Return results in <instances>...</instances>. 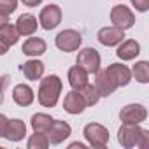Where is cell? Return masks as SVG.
<instances>
[{
  "mask_svg": "<svg viewBox=\"0 0 149 149\" xmlns=\"http://www.w3.org/2000/svg\"><path fill=\"white\" fill-rule=\"evenodd\" d=\"M118 140L123 147L132 149V147H140L146 149L149 144V132L140 128L139 125H125L118 132Z\"/></svg>",
  "mask_w": 149,
  "mask_h": 149,
  "instance_id": "6da1fadb",
  "label": "cell"
},
{
  "mask_svg": "<svg viewBox=\"0 0 149 149\" xmlns=\"http://www.w3.org/2000/svg\"><path fill=\"white\" fill-rule=\"evenodd\" d=\"M61 93V79L58 76H47L40 79L39 88V104L42 107H54Z\"/></svg>",
  "mask_w": 149,
  "mask_h": 149,
  "instance_id": "7a4b0ae2",
  "label": "cell"
},
{
  "mask_svg": "<svg viewBox=\"0 0 149 149\" xmlns=\"http://www.w3.org/2000/svg\"><path fill=\"white\" fill-rule=\"evenodd\" d=\"M84 139L91 147H105L109 142V130L100 123H90L84 126Z\"/></svg>",
  "mask_w": 149,
  "mask_h": 149,
  "instance_id": "3957f363",
  "label": "cell"
},
{
  "mask_svg": "<svg viewBox=\"0 0 149 149\" xmlns=\"http://www.w3.org/2000/svg\"><path fill=\"white\" fill-rule=\"evenodd\" d=\"M77 65L86 70L88 74H97L100 70V54L97 49L93 47H84L83 51H79L77 54Z\"/></svg>",
  "mask_w": 149,
  "mask_h": 149,
  "instance_id": "277c9868",
  "label": "cell"
},
{
  "mask_svg": "<svg viewBox=\"0 0 149 149\" xmlns=\"http://www.w3.org/2000/svg\"><path fill=\"white\" fill-rule=\"evenodd\" d=\"M81 42H83V37L76 30H63V32H60L56 35V40H54L56 47L61 49V51H65V53H70V51L79 49Z\"/></svg>",
  "mask_w": 149,
  "mask_h": 149,
  "instance_id": "5b68a950",
  "label": "cell"
},
{
  "mask_svg": "<svg viewBox=\"0 0 149 149\" xmlns=\"http://www.w3.org/2000/svg\"><path fill=\"white\" fill-rule=\"evenodd\" d=\"M146 118H147V111L140 104H130V105L123 107L119 112V119L125 125H139V123L146 121Z\"/></svg>",
  "mask_w": 149,
  "mask_h": 149,
  "instance_id": "8992f818",
  "label": "cell"
},
{
  "mask_svg": "<svg viewBox=\"0 0 149 149\" xmlns=\"http://www.w3.org/2000/svg\"><path fill=\"white\" fill-rule=\"evenodd\" d=\"M39 21H40V26L44 30H53L60 25L61 21V9L60 6L56 4H49L46 6L42 11H40V16H39Z\"/></svg>",
  "mask_w": 149,
  "mask_h": 149,
  "instance_id": "52a82bcc",
  "label": "cell"
},
{
  "mask_svg": "<svg viewBox=\"0 0 149 149\" xmlns=\"http://www.w3.org/2000/svg\"><path fill=\"white\" fill-rule=\"evenodd\" d=\"M111 21L114 23V26L126 30V28H132L135 25V14L126 6H116L111 11Z\"/></svg>",
  "mask_w": 149,
  "mask_h": 149,
  "instance_id": "ba28073f",
  "label": "cell"
},
{
  "mask_svg": "<svg viewBox=\"0 0 149 149\" xmlns=\"http://www.w3.org/2000/svg\"><path fill=\"white\" fill-rule=\"evenodd\" d=\"M105 74L111 77V81L116 84V88L119 86H126L130 81H132V72L126 65H121V63H112L105 68Z\"/></svg>",
  "mask_w": 149,
  "mask_h": 149,
  "instance_id": "9c48e42d",
  "label": "cell"
},
{
  "mask_svg": "<svg viewBox=\"0 0 149 149\" xmlns=\"http://www.w3.org/2000/svg\"><path fill=\"white\" fill-rule=\"evenodd\" d=\"M70 133H72V128H70V125L68 123H65V121H58V119H53V125L49 126V130H47V140H49V144H61L65 139H68L70 137Z\"/></svg>",
  "mask_w": 149,
  "mask_h": 149,
  "instance_id": "30bf717a",
  "label": "cell"
},
{
  "mask_svg": "<svg viewBox=\"0 0 149 149\" xmlns=\"http://www.w3.org/2000/svg\"><path fill=\"white\" fill-rule=\"evenodd\" d=\"M125 39V30L119 26H105L98 32V40L100 44L111 47V46H118L119 42H123Z\"/></svg>",
  "mask_w": 149,
  "mask_h": 149,
  "instance_id": "8fae6325",
  "label": "cell"
},
{
  "mask_svg": "<svg viewBox=\"0 0 149 149\" xmlns=\"http://www.w3.org/2000/svg\"><path fill=\"white\" fill-rule=\"evenodd\" d=\"M86 104H84V98L81 97V93L77 90H72L70 93L65 95V100H63V109L68 112V114H81L84 111Z\"/></svg>",
  "mask_w": 149,
  "mask_h": 149,
  "instance_id": "7c38bea8",
  "label": "cell"
},
{
  "mask_svg": "<svg viewBox=\"0 0 149 149\" xmlns=\"http://www.w3.org/2000/svg\"><path fill=\"white\" fill-rule=\"evenodd\" d=\"M25 135H26V125L21 119H11V121H7V126H6V132H4L6 139H9L13 142H18Z\"/></svg>",
  "mask_w": 149,
  "mask_h": 149,
  "instance_id": "4fadbf2b",
  "label": "cell"
},
{
  "mask_svg": "<svg viewBox=\"0 0 149 149\" xmlns=\"http://www.w3.org/2000/svg\"><path fill=\"white\" fill-rule=\"evenodd\" d=\"M13 100L21 107H28L33 102V90L28 84H18L13 90Z\"/></svg>",
  "mask_w": 149,
  "mask_h": 149,
  "instance_id": "5bb4252c",
  "label": "cell"
},
{
  "mask_svg": "<svg viewBox=\"0 0 149 149\" xmlns=\"http://www.w3.org/2000/svg\"><path fill=\"white\" fill-rule=\"evenodd\" d=\"M68 84L72 86V90H77L79 91L81 88H84L88 84V72L83 70L79 65L72 67L68 70Z\"/></svg>",
  "mask_w": 149,
  "mask_h": 149,
  "instance_id": "9a60e30c",
  "label": "cell"
},
{
  "mask_svg": "<svg viewBox=\"0 0 149 149\" xmlns=\"http://www.w3.org/2000/svg\"><path fill=\"white\" fill-rule=\"evenodd\" d=\"M95 88L98 91L100 97H109L116 91V84L111 81V77L105 74V70H98L97 72V81H95Z\"/></svg>",
  "mask_w": 149,
  "mask_h": 149,
  "instance_id": "2e32d148",
  "label": "cell"
},
{
  "mask_svg": "<svg viewBox=\"0 0 149 149\" xmlns=\"http://www.w3.org/2000/svg\"><path fill=\"white\" fill-rule=\"evenodd\" d=\"M19 68H21V72L25 74V77L30 79V81L40 79L42 74H44V63L39 61V60H28V61H25Z\"/></svg>",
  "mask_w": 149,
  "mask_h": 149,
  "instance_id": "e0dca14e",
  "label": "cell"
},
{
  "mask_svg": "<svg viewBox=\"0 0 149 149\" xmlns=\"http://www.w3.org/2000/svg\"><path fill=\"white\" fill-rule=\"evenodd\" d=\"M16 30L19 35H32L37 30V19L32 14H21L16 21Z\"/></svg>",
  "mask_w": 149,
  "mask_h": 149,
  "instance_id": "ac0fdd59",
  "label": "cell"
},
{
  "mask_svg": "<svg viewBox=\"0 0 149 149\" xmlns=\"http://www.w3.org/2000/svg\"><path fill=\"white\" fill-rule=\"evenodd\" d=\"M119 44H121V46L118 47L116 54H118L121 60H133L135 56H139V53H140V46H139L137 40L130 39V40H125V42H119Z\"/></svg>",
  "mask_w": 149,
  "mask_h": 149,
  "instance_id": "d6986e66",
  "label": "cell"
},
{
  "mask_svg": "<svg viewBox=\"0 0 149 149\" xmlns=\"http://www.w3.org/2000/svg\"><path fill=\"white\" fill-rule=\"evenodd\" d=\"M46 42L42 40V39H39V37H30L25 44H23V47H21V51L26 54V56H40V54H44L46 53Z\"/></svg>",
  "mask_w": 149,
  "mask_h": 149,
  "instance_id": "ffe728a7",
  "label": "cell"
},
{
  "mask_svg": "<svg viewBox=\"0 0 149 149\" xmlns=\"http://www.w3.org/2000/svg\"><path fill=\"white\" fill-rule=\"evenodd\" d=\"M51 125H53V118L47 116V114H40L39 112V114L32 116V128L37 133H47V130H49Z\"/></svg>",
  "mask_w": 149,
  "mask_h": 149,
  "instance_id": "44dd1931",
  "label": "cell"
},
{
  "mask_svg": "<svg viewBox=\"0 0 149 149\" xmlns=\"http://www.w3.org/2000/svg\"><path fill=\"white\" fill-rule=\"evenodd\" d=\"M0 39H2V40L11 47L13 44H16V42H18L19 33H18L16 26H13V25H6V26L0 28Z\"/></svg>",
  "mask_w": 149,
  "mask_h": 149,
  "instance_id": "7402d4cb",
  "label": "cell"
},
{
  "mask_svg": "<svg viewBox=\"0 0 149 149\" xmlns=\"http://www.w3.org/2000/svg\"><path fill=\"white\" fill-rule=\"evenodd\" d=\"M79 93H81V97L84 98V104H86V105H95V104L98 102V98H100L97 88H95L93 84H90V83H88L84 88H81Z\"/></svg>",
  "mask_w": 149,
  "mask_h": 149,
  "instance_id": "603a6c76",
  "label": "cell"
},
{
  "mask_svg": "<svg viewBox=\"0 0 149 149\" xmlns=\"http://www.w3.org/2000/svg\"><path fill=\"white\" fill-rule=\"evenodd\" d=\"M132 74L135 76V79H137L139 83H147V81H149V65H147V61H139V63H135Z\"/></svg>",
  "mask_w": 149,
  "mask_h": 149,
  "instance_id": "cb8c5ba5",
  "label": "cell"
},
{
  "mask_svg": "<svg viewBox=\"0 0 149 149\" xmlns=\"http://www.w3.org/2000/svg\"><path fill=\"white\" fill-rule=\"evenodd\" d=\"M49 146V140H47V135L46 133H33L30 139H28V149H46Z\"/></svg>",
  "mask_w": 149,
  "mask_h": 149,
  "instance_id": "d4e9b609",
  "label": "cell"
},
{
  "mask_svg": "<svg viewBox=\"0 0 149 149\" xmlns=\"http://www.w3.org/2000/svg\"><path fill=\"white\" fill-rule=\"evenodd\" d=\"M18 0H0V11H4L7 14H13L16 11Z\"/></svg>",
  "mask_w": 149,
  "mask_h": 149,
  "instance_id": "484cf974",
  "label": "cell"
},
{
  "mask_svg": "<svg viewBox=\"0 0 149 149\" xmlns=\"http://www.w3.org/2000/svg\"><path fill=\"white\" fill-rule=\"evenodd\" d=\"M132 4H133V7H135L137 11H140V13H146V11L149 9V0H132Z\"/></svg>",
  "mask_w": 149,
  "mask_h": 149,
  "instance_id": "4316f807",
  "label": "cell"
},
{
  "mask_svg": "<svg viewBox=\"0 0 149 149\" xmlns=\"http://www.w3.org/2000/svg\"><path fill=\"white\" fill-rule=\"evenodd\" d=\"M9 81H11L9 76H0V105H2V102H4V90H6Z\"/></svg>",
  "mask_w": 149,
  "mask_h": 149,
  "instance_id": "83f0119b",
  "label": "cell"
},
{
  "mask_svg": "<svg viewBox=\"0 0 149 149\" xmlns=\"http://www.w3.org/2000/svg\"><path fill=\"white\" fill-rule=\"evenodd\" d=\"M7 118L4 114H0V137H4V132H6V126H7Z\"/></svg>",
  "mask_w": 149,
  "mask_h": 149,
  "instance_id": "f1b7e54d",
  "label": "cell"
},
{
  "mask_svg": "<svg viewBox=\"0 0 149 149\" xmlns=\"http://www.w3.org/2000/svg\"><path fill=\"white\" fill-rule=\"evenodd\" d=\"M6 25H9V14L4 13V11H0V28L6 26Z\"/></svg>",
  "mask_w": 149,
  "mask_h": 149,
  "instance_id": "f546056e",
  "label": "cell"
},
{
  "mask_svg": "<svg viewBox=\"0 0 149 149\" xmlns=\"http://www.w3.org/2000/svg\"><path fill=\"white\" fill-rule=\"evenodd\" d=\"M21 2H23L25 6H28V7H37L42 0H21Z\"/></svg>",
  "mask_w": 149,
  "mask_h": 149,
  "instance_id": "4dcf8cb0",
  "label": "cell"
},
{
  "mask_svg": "<svg viewBox=\"0 0 149 149\" xmlns=\"http://www.w3.org/2000/svg\"><path fill=\"white\" fill-rule=\"evenodd\" d=\"M7 51H9V46H7L2 39H0V54H6Z\"/></svg>",
  "mask_w": 149,
  "mask_h": 149,
  "instance_id": "1f68e13d",
  "label": "cell"
},
{
  "mask_svg": "<svg viewBox=\"0 0 149 149\" xmlns=\"http://www.w3.org/2000/svg\"><path fill=\"white\" fill-rule=\"evenodd\" d=\"M76 147H79V149H84L86 146H84V144H81V142H74V144H70V149H76Z\"/></svg>",
  "mask_w": 149,
  "mask_h": 149,
  "instance_id": "d6a6232c",
  "label": "cell"
}]
</instances>
